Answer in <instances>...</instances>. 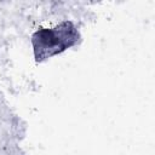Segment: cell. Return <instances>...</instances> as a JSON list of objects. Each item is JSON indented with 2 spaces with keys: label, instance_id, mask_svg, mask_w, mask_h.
<instances>
[{
  "label": "cell",
  "instance_id": "6da1fadb",
  "mask_svg": "<svg viewBox=\"0 0 155 155\" xmlns=\"http://www.w3.org/2000/svg\"><path fill=\"white\" fill-rule=\"evenodd\" d=\"M75 39V29L71 23L68 22L62 23L57 29H41L36 31L33 36V44L35 52L38 50L40 51V53L36 54L38 59L63 51L67 46L73 45Z\"/></svg>",
  "mask_w": 155,
  "mask_h": 155
}]
</instances>
